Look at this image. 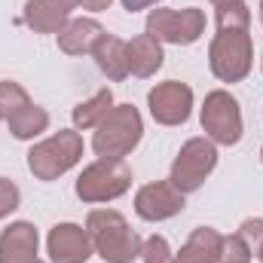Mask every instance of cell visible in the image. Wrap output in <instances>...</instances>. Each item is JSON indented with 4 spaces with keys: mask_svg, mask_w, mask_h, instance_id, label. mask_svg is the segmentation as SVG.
Instances as JSON below:
<instances>
[{
    "mask_svg": "<svg viewBox=\"0 0 263 263\" xmlns=\"http://www.w3.org/2000/svg\"><path fill=\"white\" fill-rule=\"evenodd\" d=\"M214 6H223V3H239V0H211Z\"/></svg>",
    "mask_w": 263,
    "mask_h": 263,
    "instance_id": "obj_29",
    "label": "cell"
},
{
    "mask_svg": "<svg viewBox=\"0 0 263 263\" xmlns=\"http://www.w3.org/2000/svg\"><path fill=\"white\" fill-rule=\"evenodd\" d=\"M46 254L52 263H86L95 248H92V239L86 233V227L80 223H55L46 236Z\"/></svg>",
    "mask_w": 263,
    "mask_h": 263,
    "instance_id": "obj_11",
    "label": "cell"
},
{
    "mask_svg": "<svg viewBox=\"0 0 263 263\" xmlns=\"http://www.w3.org/2000/svg\"><path fill=\"white\" fill-rule=\"evenodd\" d=\"M0 123H3V117H0Z\"/></svg>",
    "mask_w": 263,
    "mask_h": 263,
    "instance_id": "obj_34",
    "label": "cell"
},
{
    "mask_svg": "<svg viewBox=\"0 0 263 263\" xmlns=\"http://www.w3.org/2000/svg\"><path fill=\"white\" fill-rule=\"evenodd\" d=\"M260 22H263V0H260Z\"/></svg>",
    "mask_w": 263,
    "mask_h": 263,
    "instance_id": "obj_31",
    "label": "cell"
},
{
    "mask_svg": "<svg viewBox=\"0 0 263 263\" xmlns=\"http://www.w3.org/2000/svg\"><path fill=\"white\" fill-rule=\"evenodd\" d=\"M110 3L114 0H80V6L86 12H104V9H110Z\"/></svg>",
    "mask_w": 263,
    "mask_h": 263,
    "instance_id": "obj_27",
    "label": "cell"
},
{
    "mask_svg": "<svg viewBox=\"0 0 263 263\" xmlns=\"http://www.w3.org/2000/svg\"><path fill=\"white\" fill-rule=\"evenodd\" d=\"M184 205H187V196L172 181H153L135 193V214L141 220H150V223L178 217L184 211Z\"/></svg>",
    "mask_w": 263,
    "mask_h": 263,
    "instance_id": "obj_10",
    "label": "cell"
},
{
    "mask_svg": "<svg viewBox=\"0 0 263 263\" xmlns=\"http://www.w3.org/2000/svg\"><path fill=\"white\" fill-rule=\"evenodd\" d=\"M220 248H223V236L214 227H196L190 239L181 245V251L175 254V263H217Z\"/></svg>",
    "mask_w": 263,
    "mask_h": 263,
    "instance_id": "obj_14",
    "label": "cell"
},
{
    "mask_svg": "<svg viewBox=\"0 0 263 263\" xmlns=\"http://www.w3.org/2000/svg\"><path fill=\"white\" fill-rule=\"evenodd\" d=\"M251 248L245 245V239L239 233L223 236V248H220V260L217 263H251Z\"/></svg>",
    "mask_w": 263,
    "mask_h": 263,
    "instance_id": "obj_23",
    "label": "cell"
},
{
    "mask_svg": "<svg viewBox=\"0 0 263 263\" xmlns=\"http://www.w3.org/2000/svg\"><path fill=\"white\" fill-rule=\"evenodd\" d=\"M208 67L220 83H242L254 67L251 31H217L208 46Z\"/></svg>",
    "mask_w": 263,
    "mask_h": 263,
    "instance_id": "obj_5",
    "label": "cell"
},
{
    "mask_svg": "<svg viewBox=\"0 0 263 263\" xmlns=\"http://www.w3.org/2000/svg\"><path fill=\"white\" fill-rule=\"evenodd\" d=\"M92 59H95L98 70L107 80H114V83H120V80L129 77V43L120 40V37H114V34H104L98 40V46L92 49Z\"/></svg>",
    "mask_w": 263,
    "mask_h": 263,
    "instance_id": "obj_15",
    "label": "cell"
},
{
    "mask_svg": "<svg viewBox=\"0 0 263 263\" xmlns=\"http://www.w3.org/2000/svg\"><path fill=\"white\" fill-rule=\"evenodd\" d=\"M107 31L95 18H70L65 28L55 34V40H59V49L65 55H92V49L98 46V40Z\"/></svg>",
    "mask_w": 263,
    "mask_h": 263,
    "instance_id": "obj_13",
    "label": "cell"
},
{
    "mask_svg": "<svg viewBox=\"0 0 263 263\" xmlns=\"http://www.w3.org/2000/svg\"><path fill=\"white\" fill-rule=\"evenodd\" d=\"M73 190H77V199H83L86 205L114 202L132 190V168L126 165V159L98 156L95 162H89L80 172Z\"/></svg>",
    "mask_w": 263,
    "mask_h": 263,
    "instance_id": "obj_4",
    "label": "cell"
},
{
    "mask_svg": "<svg viewBox=\"0 0 263 263\" xmlns=\"http://www.w3.org/2000/svg\"><path fill=\"white\" fill-rule=\"evenodd\" d=\"M40 236L31 220H12L0 233V263H43L37 257Z\"/></svg>",
    "mask_w": 263,
    "mask_h": 263,
    "instance_id": "obj_12",
    "label": "cell"
},
{
    "mask_svg": "<svg viewBox=\"0 0 263 263\" xmlns=\"http://www.w3.org/2000/svg\"><path fill=\"white\" fill-rule=\"evenodd\" d=\"M260 159H263V150H260Z\"/></svg>",
    "mask_w": 263,
    "mask_h": 263,
    "instance_id": "obj_33",
    "label": "cell"
},
{
    "mask_svg": "<svg viewBox=\"0 0 263 263\" xmlns=\"http://www.w3.org/2000/svg\"><path fill=\"white\" fill-rule=\"evenodd\" d=\"M147 107L159 126H184L193 114V89L181 80L156 83L147 92Z\"/></svg>",
    "mask_w": 263,
    "mask_h": 263,
    "instance_id": "obj_9",
    "label": "cell"
},
{
    "mask_svg": "<svg viewBox=\"0 0 263 263\" xmlns=\"http://www.w3.org/2000/svg\"><path fill=\"white\" fill-rule=\"evenodd\" d=\"M6 126L12 132V138H18V141H34V138H40L43 132L49 129V114L40 107V104H28V107H22L18 114H12L9 120H6Z\"/></svg>",
    "mask_w": 263,
    "mask_h": 263,
    "instance_id": "obj_19",
    "label": "cell"
},
{
    "mask_svg": "<svg viewBox=\"0 0 263 263\" xmlns=\"http://www.w3.org/2000/svg\"><path fill=\"white\" fill-rule=\"evenodd\" d=\"M214 168H217V144L208 141L205 135H199V138H190V141L178 150V156H175V162H172L168 181H172L184 196H190V193H196L199 187L211 178Z\"/></svg>",
    "mask_w": 263,
    "mask_h": 263,
    "instance_id": "obj_7",
    "label": "cell"
},
{
    "mask_svg": "<svg viewBox=\"0 0 263 263\" xmlns=\"http://www.w3.org/2000/svg\"><path fill=\"white\" fill-rule=\"evenodd\" d=\"M86 233L92 239L95 254L104 263H132L141 257L144 239L129 227V220L117 208H95L86 217Z\"/></svg>",
    "mask_w": 263,
    "mask_h": 263,
    "instance_id": "obj_1",
    "label": "cell"
},
{
    "mask_svg": "<svg viewBox=\"0 0 263 263\" xmlns=\"http://www.w3.org/2000/svg\"><path fill=\"white\" fill-rule=\"evenodd\" d=\"M141 260L144 263H175V251H172V245H168L165 236L153 233L141 245Z\"/></svg>",
    "mask_w": 263,
    "mask_h": 263,
    "instance_id": "obj_22",
    "label": "cell"
},
{
    "mask_svg": "<svg viewBox=\"0 0 263 263\" xmlns=\"http://www.w3.org/2000/svg\"><path fill=\"white\" fill-rule=\"evenodd\" d=\"M214 22H217V31H251V9L245 0L239 3H223V6H214Z\"/></svg>",
    "mask_w": 263,
    "mask_h": 263,
    "instance_id": "obj_20",
    "label": "cell"
},
{
    "mask_svg": "<svg viewBox=\"0 0 263 263\" xmlns=\"http://www.w3.org/2000/svg\"><path fill=\"white\" fill-rule=\"evenodd\" d=\"M257 257H260V263H263V248H260V251H257Z\"/></svg>",
    "mask_w": 263,
    "mask_h": 263,
    "instance_id": "obj_30",
    "label": "cell"
},
{
    "mask_svg": "<svg viewBox=\"0 0 263 263\" xmlns=\"http://www.w3.org/2000/svg\"><path fill=\"white\" fill-rule=\"evenodd\" d=\"M199 123L208 141H214L217 147H233L242 141V107L239 101L227 92V89H214L205 95L202 101V110H199Z\"/></svg>",
    "mask_w": 263,
    "mask_h": 263,
    "instance_id": "obj_6",
    "label": "cell"
},
{
    "mask_svg": "<svg viewBox=\"0 0 263 263\" xmlns=\"http://www.w3.org/2000/svg\"><path fill=\"white\" fill-rule=\"evenodd\" d=\"M239 236L245 239V245L251 248V254H257L263 248V217H248V220H242Z\"/></svg>",
    "mask_w": 263,
    "mask_h": 263,
    "instance_id": "obj_25",
    "label": "cell"
},
{
    "mask_svg": "<svg viewBox=\"0 0 263 263\" xmlns=\"http://www.w3.org/2000/svg\"><path fill=\"white\" fill-rule=\"evenodd\" d=\"M22 205V193L9 178H0V220H6L15 208Z\"/></svg>",
    "mask_w": 263,
    "mask_h": 263,
    "instance_id": "obj_24",
    "label": "cell"
},
{
    "mask_svg": "<svg viewBox=\"0 0 263 263\" xmlns=\"http://www.w3.org/2000/svg\"><path fill=\"white\" fill-rule=\"evenodd\" d=\"M147 34L156 37L159 43H172V46H190L205 34V12L196 6L187 9H165V6H153L147 12Z\"/></svg>",
    "mask_w": 263,
    "mask_h": 263,
    "instance_id": "obj_8",
    "label": "cell"
},
{
    "mask_svg": "<svg viewBox=\"0 0 263 263\" xmlns=\"http://www.w3.org/2000/svg\"><path fill=\"white\" fill-rule=\"evenodd\" d=\"M55 3H59V6H65L67 12H73V9L80 6V0H55Z\"/></svg>",
    "mask_w": 263,
    "mask_h": 263,
    "instance_id": "obj_28",
    "label": "cell"
},
{
    "mask_svg": "<svg viewBox=\"0 0 263 263\" xmlns=\"http://www.w3.org/2000/svg\"><path fill=\"white\" fill-rule=\"evenodd\" d=\"M144 138V120L141 110L135 104H114V110L98 123L95 138H92V150L98 156H110V159H126L132 150L141 144Z\"/></svg>",
    "mask_w": 263,
    "mask_h": 263,
    "instance_id": "obj_3",
    "label": "cell"
},
{
    "mask_svg": "<svg viewBox=\"0 0 263 263\" xmlns=\"http://www.w3.org/2000/svg\"><path fill=\"white\" fill-rule=\"evenodd\" d=\"M83 159V135L77 129H59L28 150V172L37 181H59Z\"/></svg>",
    "mask_w": 263,
    "mask_h": 263,
    "instance_id": "obj_2",
    "label": "cell"
},
{
    "mask_svg": "<svg viewBox=\"0 0 263 263\" xmlns=\"http://www.w3.org/2000/svg\"><path fill=\"white\" fill-rule=\"evenodd\" d=\"M22 18L37 34H59L70 22V12H67L65 6H59L55 0H28Z\"/></svg>",
    "mask_w": 263,
    "mask_h": 263,
    "instance_id": "obj_17",
    "label": "cell"
},
{
    "mask_svg": "<svg viewBox=\"0 0 263 263\" xmlns=\"http://www.w3.org/2000/svg\"><path fill=\"white\" fill-rule=\"evenodd\" d=\"M260 70H263V55H260Z\"/></svg>",
    "mask_w": 263,
    "mask_h": 263,
    "instance_id": "obj_32",
    "label": "cell"
},
{
    "mask_svg": "<svg viewBox=\"0 0 263 263\" xmlns=\"http://www.w3.org/2000/svg\"><path fill=\"white\" fill-rule=\"evenodd\" d=\"M162 0H123V9L126 12H141V9H150V6H159Z\"/></svg>",
    "mask_w": 263,
    "mask_h": 263,
    "instance_id": "obj_26",
    "label": "cell"
},
{
    "mask_svg": "<svg viewBox=\"0 0 263 263\" xmlns=\"http://www.w3.org/2000/svg\"><path fill=\"white\" fill-rule=\"evenodd\" d=\"M162 62H165L162 43H159L156 37H150L147 31L129 40V73L132 77L147 80V77H153V73L162 67Z\"/></svg>",
    "mask_w": 263,
    "mask_h": 263,
    "instance_id": "obj_16",
    "label": "cell"
},
{
    "mask_svg": "<svg viewBox=\"0 0 263 263\" xmlns=\"http://www.w3.org/2000/svg\"><path fill=\"white\" fill-rule=\"evenodd\" d=\"M114 110V92L110 89H98L92 98L80 101L73 110H70V120H73V129L86 132V129H98V123Z\"/></svg>",
    "mask_w": 263,
    "mask_h": 263,
    "instance_id": "obj_18",
    "label": "cell"
},
{
    "mask_svg": "<svg viewBox=\"0 0 263 263\" xmlns=\"http://www.w3.org/2000/svg\"><path fill=\"white\" fill-rule=\"evenodd\" d=\"M28 104H31V95L25 92V86H18L12 80H3L0 83V117H3V123L12 114H18L22 107H28Z\"/></svg>",
    "mask_w": 263,
    "mask_h": 263,
    "instance_id": "obj_21",
    "label": "cell"
}]
</instances>
